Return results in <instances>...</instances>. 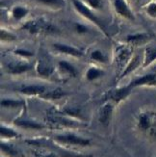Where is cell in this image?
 I'll list each match as a JSON object with an SVG mask.
<instances>
[{"label":"cell","instance_id":"obj_1","mask_svg":"<svg viewBox=\"0 0 156 157\" xmlns=\"http://www.w3.org/2000/svg\"><path fill=\"white\" fill-rule=\"evenodd\" d=\"M71 2H72L73 7L75 8V10L79 13V15L84 17L86 19H88L89 21H91L96 26H97L104 34H107L103 23L101 22V20L98 18V17L93 13V9H91L89 6H87L82 0H71Z\"/></svg>","mask_w":156,"mask_h":157},{"label":"cell","instance_id":"obj_2","mask_svg":"<svg viewBox=\"0 0 156 157\" xmlns=\"http://www.w3.org/2000/svg\"><path fill=\"white\" fill-rule=\"evenodd\" d=\"M22 29L28 31L30 34H39V33H46V34H53L58 31L53 24L44 21L43 19H35L27 21L23 26Z\"/></svg>","mask_w":156,"mask_h":157},{"label":"cell","instance_id":"obj_3","mask_svg":"<svg viewBox=\"0 0 156 157\" xmlns=\"http://www.w3.org/2000/svg\"><path fill=\"white\" fill-rule=\"evenodd\" d=\"M133 57V51L130 44L119 45L115 51V61L119 70H124L127 64L130 62Z\"/></svg>","mask_w":156,"mask_h":157},{"label":"cell","instance_id":"obj_4","mask_svg":"<svg viewBox=\"0 0 156 157\" xmlns=\"http://www.w3.org/2000/svg\"><path fill=\"white\" fill-rule=\"evenodd\" d=\"M56 141L63 143V144H69L73 146H88L90 145V140L79 137L74 134H64V135H57L55 137Z\"/></svg>","mask_w":156,"mask_h":157},{"label":"cell","instance_id":"obj_5","mask_svg":"<svg viewBox=\"0 0 156 157\" xmlns=\"http://www.w3.org/2000/svg\"><path fill=\"white\" fill-rule=\"evenodd\" d=\"M113 3H114V9L119 16L123 17L128 20L135 19L134 13L126 0H113Z\"/></svg>","mask_w":156,"mask_h":157},{"label":"cell","instance_id":"obj_6","mask_svg":"<svg viewBox=\"0 0 156 157\" xmlns=\"http://www.w3.org/2000/svg\"><path fill=\"white\" fill-rule=\"evenodd\" d=\"M132 88L139 86H156V72L145 74L135 79L129 84Z\"/></svg>","mask_w":156,"mask_h":157},{"label":"cell","instance_id":"obj_7","mask_svg":"<svg viewBox=\"0 0 156 157\" xmlns=\"http://www.w3.org/2000/svg\"><path fill=\"white\" fill-rule=\"evenodd\" d=\"M156 124V116L152 113H144L139 117V127L142 130H148Z\"/></svg>","mask_w":156,"mask_h":157},{"label":"cell","instance_id":"obj_8","mask_svg":"<svg viewBox=\"0 0 156 157\" xmlns=\"http://www.w3.org/2000/svg\"><path fill=\"white\" fill-rule=\"evenodd\" d=\"M150 35L147 33H136L128 35L126 38V42L130 45H143L150 42Z\"/></svg>","mask_w":156,"mask_h":157},{"label":"cell","instance_id":"obj_9","mask_svg":"<svg viewBox=\"0 0 156 157\" xmlns=\"http://www.w3.org/2000/svg\"><path fill=\"white\" fill-rule=\"evenodd\" d=\"M54 48H55L57 51L63 53V54H67V55L70 56H73V57H81L83 55V52L81 51L78 48H75V47L67 45V44H59L56 43L53 44Z\"/></svg>","mask_w":156,"mask_h":157},{"label":"cell","instance_id":"obj_10","mask_svg":"<svg viewBox=\"0 0 156 157\" xmlns=\"http://www.w3.org/2000/svg\"><path fill=\"white\" fill-rule=\"evenodd\" d=\"M31 69V65L26 62H12L7 65V71L11 74H21Z\"/></svg>","mask_w":156,"mask_h":157},{"label":"cell","instance_id":"obj_11","mask_svg":"<svg viewBox=\"0 0 156 157\" xmlns=\"http://www.w3.org/2000/svg\"><path fill=\"white\" fill-rule=\"evenodd\" d=\"M141 65H143V62H142V57L139 55V54H137V55H134L132 57V59L130 60V62L127 64V66L124 67V70L123 71V72H121L120 76V79L127 76L128 74H130L134 71H136Z\"/></svg>","mask_w":156,"mask_h":157},{"label":"cell","instance_id":"obj_12","mask_svg":"<svg viewBox=\"0 0 156 157\" xmlns=\"http://www.w3.org/2000/svg\"><path fill=\"white\" fill-rule=\"evenodd\" d=\"M114 107L111 103H106L99 110V121L103 125H107L112 118Z\"/></svg>","mask_w":156,"mask_h":157},{"label":"cell","instance_id":"obj_13","mask_svg":"<svg viewBox=\"0 0 156 157\" xmlns=\"http://www.w3.org/2000/svg\"><path fill=\"white\" fill-rule=\"evenodd\" d=\"M156 61V45H150L147 46L145 54H144V61H143V67L146 69L148 66H150L152 63Z\"/></svg>","mask_w":156,"mask_h":157},{"label":"cell","instance_id":"obj_14","mask_svg":"<svg viewBox=\"0 0 156 157\" xmlns=\"http://www.w3.org/2000/svg\"><path fill=\"white\" fill-rule=\"evenodd\" d=\"M19 91L20 93H22L26 95H40L44 94L45 87L40 85H29L21 88Z\"/></svg>","mask_w":156,"mask_h":157},{"label":"cell","instance_id":"obj_15","mask_svg":"<svg viewBox=\"0 0 156 157\" xmlns=\"http://www.w3.org/2000/svg\"><path fill=\"white\" fill-rule=\"evenodd\" d=\"M131 89L132 87L129 86H126V87H123V88H120L115 90L112 94V98L116 101V102H120V100L124 99L128 94H130L131 92Z\"/></svg>","mask_w":156,"mask_h":157},{"label":"cell","instance_id":"obj_16","mask_svg":"<svg viewBox=\"0 0 156 157\" xmlns=\"http://www.w3.org/2000/svg\"><path fill=\"white\" fill-rule=\"evenodd\" d=\"M44 6L48 7L53 10H60L65 7L66 1L65 0H34Z\"/></svg>","mask_w":156,"mask_h":157},{"label":"cell","instance_id":"obj_17","mask_svg":"<svg viewBox=\"0 0 156 157\" xmlns=\"http://www.w3.org/2000/svg\"><path fill=\"white\" fill-rule=\"evenodd\" d=\"M37 71L40 75L47 77L49 76L53 71V67L50 64H48L45 61H39L37 64Z\"/></svg>","mask_w":156,"mask_h":157},{"label":"cell","instance_id":"obj_18","mask_svg":"<svg viewBox=\"0 0 156 157\" xmlns=\"http://www.w3.org/2000/svg\"><path fill=\"white\" fill-rule=\"evenodd\" d=\"M59 67L67 75L75 77L77 75V71L70 63L67 62V61H60L59 62Z\"/></svg>","mask_w":156,"mask_h":157},{"label":"cell","instance_id":"obj_19","mask_svg":"<svg viewBox=\"0 0 156 157\" xmlns=\"http://www.w3.org/2000/svg\"><path fill=\"white\" fill-rule=\"evenodd\" d=\"M28 13H29V10L23 6H15L12 10L13 17L16 20H20V19L24 18L27 15H28Z\"/></svg>","mask_w":156,"mask_h":157},{"label":"cell","instance_id":"obj_20","mask_svg":"<svg viewBox=\"0 0 156 157\" xmlns=\"http://www.w3.org/2000/svg\"><path fill=\"white\" fill-rule=\"evenodd\" d=\"M104 74V71L102 70L98 69V67H90L89 70L87 71L86 72V78L88 81H93L97 78H99L101 77Z\"/></svg>","mask_w":156,"mask_h":157},{"label":"cell","instance_id":"obj_21","mask_svg":"<svg viewBox=\"0 0 156 157\" xmlns=\"http://www.w3.org/2000/svg\"><path fill=\"white\" fill-rule=\"evenodd\" d=\"M15 124L17 126H21L24 128H31V129H42L43 125L38 124V122H34L32 121H22V120H18L16 121Z\"/></svg>","mask_w":156,"mask_h":157},{"label":"cell","instance_id":"obj_22","mask_svg":"<svg viewBox=\"0 0 156 157\" xmlns=\"http://www.w3.org/2000/svg\"><path fill=\"white\" fill-rule=\"evenodd\" d=\"M65 94H66V93L62 90V89L58 88V89H55V90H53L52 92L43 94V97L44 98H48V99H59L62 97H64Z\"/></svg>","mask_w":156,"mask_h":157},{"label":"cell","instance_id":"obj_23","mask_svg":"<svg viewBox=\"0 0 156 157\" xmlns=\"http://www.w3.org/2000/svg\"><path fill=\"white\" fill-rule=\"evenodd\" d=\"M0 134H1L2 138H6V139H12V138L17 137V133L15 130H13V129L6 127V126L0 127Z\"/></svg>","mask_w":156,"mask_h":157},{"label":"cell","instance_id":"obj_24","mask_svg":"<svg viewBox=\"0 0 156 157\" xmlns=\"http://www.w3.org/2000/svg\"><path fill=\"white\" fill-rule=\"evenodd\" d=\"M0 39H1V42L10 43V42H13V40H15L17 37L15 34L11 33L10 31L1 29L0 30Z\"/></svg>","mask_w":156,"mask_h":157},{"label":"cell","instance_id":"obj_25","mask_svg":"<svg viewBox=\"0 0 156 157\" xmlns=\"http://www.w3.org/2000/svg\"><path fill=\"white\" fill-rule=\"evenodd\" d=\"M82 1L87 5L89 6L91 9L93 10H101L103 8V0H82Z\"/></svg>","mask_w":156,"mask_h":157},{"label":"cell","instance_id":"obj_26","mask_svg":"<svg viewBox=\"0 0 156 157\" xmlns=\"http://www.w3.org/2000/svg\"><path fill=\"white\" fill-rule=\"evenodd\" d=\"M91 58L93 61H97L98 63H105L106 62V57L104 56V54L102 53V51H100L98 49L93 50L91 53Z\"/></svg>","mask_w":156,"mask_h":157},{"label":"cell","instance_id":"obj_27","mask_svg":"<svg viewBox=\"0 0 156 157\" xmlns=\"http://www.w3.org/2000/svg\"><path fill=\"white\" fill-rule=\"evenodd\" d=\"M146 13L150 17L156 18V1H151L146 5Z\"/></svg>","mask_w":156,"mask_h":157},{"label":"cell","instance_id":"obj_28","mask_svg":"<svg viewBox=\"0 0 156 157\" xmlns=\"http://www.w3.org/2000/svg\"><path fill=\"white\" fill-rule=\"evenodd\" d=\"M1 105L7 108H15V107H18L21 105V102L18 100H13V99H3L1 100Z\"/></svg>","mask_w":156,"mask_h":157},{"label":"cell","instance_id":"obj_29","mask_svg":"<svg viewBox=\"0 0 156 157\" xmlns=\"http://www.w3.org/2000/svg\"><path fill=\"white\" fill-rule=\"evenodd\" d=\"M15 53L17 54V55L20 56V57H32L34 55V53L32 51H29V50H26V49H17L15 50Z\"/></svg>","mask_w":156,"mask_h":157},{"label":"cell","instance_id":"obj_30","mask_svg":"<svg viewBox=\"0 0 156 157\" xmlns=\"http://www.w3.org/2000/svg\"><path fill=\"white\" fill-rule=\"evenodd\" d=\"M1 151L3 152H5L6 154H9L10 156H16L17 154V152L15 151V149L10 147H8V146H6V145H4L3 143L1 144Z\"/></svg>","mask_w":156,"mask_h":157},{"label":"cell","instance_id":"obj_31","mask_svg":"<svg viewBox=\"0 0 156 157\" xmlns=\"http://www.w3.org/2000/svg\"><path fill=\"white\" fill-rule=\"evenodd\" d=\"M75 30L77 33L79 34H84L86 32H88V27L85 26L84 24H81V23H75Z\"/></svg>","mask_w":156,"mask_h":157},{"label":"cell","instance_id":"obj_32","mask_svg":"<svg viewBox=\"0 0 156 157\" xmlns=\"http://www.w3.org/2000/svg\"><path fill=\"white\" fill-rule=\"evenodd\" d=\"M44 157H57L56 155H54V154H49V155H46Z\"/></svg>","mask_w":156,"mask_h":157},{"label":"cell","instance_id":"obj_33","mask_svg":"<svg viewBox=\"0 0 156 157\" xmlns=\"http://www.w3.org/2000/svg\"><path fill=\"white\" fill-rule=\"evenodd\" d=\"M152 71H153V72H156V65L152 67Z\"/></svg>","mask_w":156,"mask_h":157}]
</instances>
